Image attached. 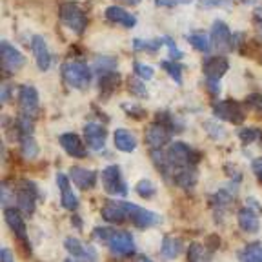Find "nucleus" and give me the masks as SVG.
<instances>
[{
	"mask_svg": "<svg viewBox=\"0 0 262 262\" xmlns=\"http://www.w3.org/2000/svg\"><path fill=\"white\" fill-rule=\"evenodd\" d=\"M62 78L70 88L75 90H88L91 82V73L84 62L68 60L62 66Z\"/></svg>",
	"mask_w": 262,
	"mask_h": 262,
	"instance_id": "f257e3e1",
	"label": "nucleus"
},
{
	"mask_svg": "<svg viewBox=\"0 0 262 262\" xmlns=\"http://www.w3.org/2000/svg\"><path fill=\"white\" fill-rule=\"evenodd\" d=\"M171 168H182V166H196L201 162V153L188 146L186 142H173L166 151Z\"/></svg>",
	"mask_w": 262,
	"mask_h": 262,
	"instance_id": "f03ea898",
	"label": "nucleus"
},
{
	"mask_svg": "<svg viewBox=\"0 0 262 262\" xmlns=\"http://www.w3.org/2000/svg\"><path fill=\"white\" fill-rule=\"evenodd\" d=\"M60 20L66 28L71 29L77 35H82V33L86 31V26H88L86 13L82 11L77 4H73V2H64L60 6Z\"/></svg>",
	"mask_w": 262,
	"mask_h": 262,
	"instance_id": "7ed1b4c3",
	"label": "nucleus"
},
{
	"mask_svg": "<svg viewBox=\"0 0 262 262\" xmlns=\"http://www.w3.org/2000/svg\"><path fill=\"white\" fill-rule=\"evenodd\" d=\"M124 208L127 211V219H129L133 224L137 226L139 229H147V228H153V226H159L162 222L160 215L157 213L149 211V209H144L140 206L133 204V202H122Z\"/></svg>",
	"mask_w": 262,
	"mask_h": 262,
	"instance_id": "20e7f679",
	"label": "nucleus"
},
{
	"mask_svg": "<svg viewBox=\"0 0 262 262\" xmlns=\"http://www.w3.org/2000/svg\"><path fill=\"white\" fill-rule=\"evenodd\" d=\"M100 180H102V186L106 189V193L115 196H126L127 195V186L122 179V173H120L119 166H107L104 168V171L100 173Z\"/></svg>",
	"mask_w": 262,
	"mask_h": 262,
	"instance_id": "39448f33",
	"label": "nucleus"
},
{
	"mask_svg": "<svg viewBox=\"0 0 262 262\" xmlns=\"http://www.w3.org/2000/svg\"><path fill=\"white\" fill-rule=\"evenodd\" d=\"M38 199V189L31 180H22L16 189V208L24 215H33L35 211V202Z\"/></svg>",
	"mask_w": 262,
	"mask_h": 262,
	"instance_id": "423d86ee",
	"label": "nucleus"
},
{
	"mask_svg": "<svg viewBox=\"0 0 262 262\" xmlns=\"http://www.w3.org/2000/svg\"><path fill=\"white\" fill-rule=\"evenodd\" d=\"M0 60H2V70L6 73H16L18 70H22L26 64V57L9 42L2 40L0 42Z\"/></svg>",
	"mask_w": 262,
	"mask_h": 262,
	"instance_id": "0eeeda50",
	"label": "nucleus"
},
{
	"mask_svg": "<svg viewBox=\"0 0 262 262\" xmlns=\"http://www.w3.org/2000/svg\"><path fill=\"white\" fill-rule=\"evenodd\" d=\"M213 115L217 117L219 120H226V122L231 124H242L246 119L242 106L235 100H221L213 106Z\"/></svg>",
	"mask_w": 262,
	"mask_h": 262,
	"instance_id": "6e6552de",
	"label": "nucleus"
},
{
	"mask_svg": "<svg viewBox=\"0 0 262 262\" xmlns=\"http://www.w3.org/2000/svg\"><path fill=\"white\" fill-rule=\"evenodd\" d=\"M18 107H20V115L31 117L35 119L40 111V104H38V91L33 86H20L18 90Z\"/></svg>",
	"mask_w": 262,
	"mask_h": 262,
	"instance_id": "1a4fd4ad",
	"label": "nucleus"
},
{
	"mask_svg": "<svg viewBox=\"0 0 262 262\" xmlns=\"http://www.w3.org/2000/svg\"><path fill=\"white\" fill-rule=\"evenodd\" d=\"M110 250L117 257H131L135 255V242L129 231H115V235L107 242Z\"/></svg>",
	"mask_w": 262,
	"mask_h": 262,
	"instance_id": "9d476101",
	"label": "nucleus"
},
{
	"mask_svg": "<svg viewBox=\"0 0 262 262\" xmlns=\"http://www.w3.org/2000/svg\"><path fill=\"white\" fill-rule=\"evenodd\" d=\"M231 37L233 33L229 31V28L222 20L213 22L211 26V46L221 53L231 51Z\"/></svg>",
	"mask_w": 262,
	"mask_h": 262,
	"instance_id": "9b49d317",
	"label": "nucleus"
},
{
	"mask_svg": "<svg viewBox=\"0 0 262 262\" xmlns=\"http://www.w3.org/2000/svg\"><path fill=\"white\" fill-rule=\"evenodd\" d=\"M4 217L8 226L11 228V231L16 235V238L20 242L28 241V233H26V222L24 217H22V211L18 208H13V206H8L4 209Z\"/></svg>",
	"mask_w": 262,
	"mask_h": 262,
	"instance_id": "f8f14e48",
	"label": "nucleus"
},
{
	"mask_svg": "<svg viewBox=\"0 0 262 262\" xmlns=\"http://www.w3.org/2000/svg\"><path fill=\"white\" fill-rule=\"evenodd\" d=\"M171 139V129L168 126H164L160 122H155L151 126H147L146 129V144L149 147H162L164 144H168Z\"/></svg>",
	"mask_w": 262,
	"mask_h": 262,
	"instance_id": "ddd939ff",
	"label": "nucleus"
},
{
	"mask_svg": "<svg viewBox=\"0 0 262 262\" xmlns=\"http://www.w3.org/2000/svg\"><path fill=\"white\" fill-rule=\"evenodd\" d=\"M84 137H86V142L88 146L93 149V151H102L104 146H106V139H107V133L100 124H86L84 126Z\"/></svg>",
	"mask_w": 262,
	"mask_h": 262,
	"instance_id": "4468645a",
	"label": "nucleus"
},
{
	"mask_svg": "<svg viewBox=\"0 0 262 262\" xmlns=\"http://www.w3.org/2000/svg\"><path fill=\"white\" fill-rule=\"evenodd\" d=\"M57 184H58V189H60L62 208L70 209V211H75V209L78 208V199L73 193V189H71L70 179H68L64 173H57Z\"/></svg>",
	"mask_w": 262,
	"mask_h": 262,
	"instance_id": "2eb2a0df",
	"label": "nucleus"
},
{
	"mask_svg": "<svg viewBox=\"0 0 262 262\" xmlns=\"http://www.w3.org/2000/svg\"><path fill=\"white\" fill-rule=\"evenodd\" d=\"M196 169L195 166H182V168H175L171 175V180L175 182V186L182 188L184 191H191L196 184Z\"/></svg>",
	"mask_w": 262,
	"mask_h": 262,
	"instance_id": "dca6fc26",
	"label": "nucleus"
},
{
	"mask_svg": "<svg viewBox=\"0 0 262 262\" xmlns=\"http://www.w3.org/2000/svg\"><path fill=\"white\" fill-rule=\"evenodd\" d=\"M64 248L70 251L73 257L80 258V260H97V250L93 246L82 244L78 238H66L64 241Z\"/></svg>",
	"mask_w": 262,
	"mask_h": 262,
	"instance_id": "f3484780",
	"label": "nucleus"
},
{
	"mask_svg": "<svg viewBox=\"0 0 262 262\" xmlns=\"http://www.w3.org/2000/svg\"><path fill=\"white\" fill-rule=\"evenodd\" d=\"M102 219L111 224H122V222L129 221L122 201H107L102 208Z\"/></svg>",
	"mask_w": 262,
	"mask_h": 262,
	"instance_id": "a211bd4d",
	"label": "nucleus"
},
{
	"mask_svg": "<svg viewBox=\"0 0 262 262\" xmlns=\"http://www.w3.org/2000/svg\"><path fill=\"white\" fill-rule=\"evenodd\" d=\"M60 146L64 147L68 155L75 157V159H86V155H88L86 146L82 144L80 137L75 135V133H62Z\"/></svg>",
	"mask_w": 262,
	"mask_h": 262,
	"instance_id": "6ab92c4d",
	"label": "nucleus"
},
{
	"mask_svg": "<svg viewBox=\"0 0 262 262\" xmlns=\"http://www.w3.org/2000/svg\"><path fill=\"white\" fill-rule=\"evenodd\" d=\"M229 70V62L226 57H208L202 64V71L208 78H215L219 80L221 77H224L226 71Z\"/></svg>",
	"mask_w": 262,
	"mask_h": 262,
	"instance_id": "aec40b11",
	"label": "nucleus"
},
{
	"mask_svg": "<svg viewBox=\"0 0 262 262\" xmlns=\"http://www.w3.org/2000/svg\"><path fill=\"white\" fill-rule=\"evenodd\" d=\"M70 177L75 184H77L78 189L86 191V189H91L95 184H97L98 175H97V171H93V169H86V168H78V166H75V168L70 169Z\"/></svg>",
	"mask_w": 262,
	"mask_h": 262,
	"instance_id": "412c9836",
	"label": "nucleus"
},
{
	"mask_svg": "<svg viewBox=\"0 0 262 262\" xmlns=\"http://www.w3.org/2000/svg\"><path fill=\"white\" fill-rule=\"evenodd\" d=\"M31 49L33 55H35V60H37V66L40 71H48L49 64H51V55H49V49L46 46V40L38 35L31 38Z\"/></svg>",
	"mask_w": 262,
	"mask_h": 262,
	"instance_id": "4be33fe9",
	"label": "nucleus"
},
{
	"mask_svg": "<svg viewBox=\"0 0 262 262\" xmlns=\"http://www.w3.org/2000/svg\"><path fill=\"white\" fill-rule=\"evenodd\" d=\"M106 18L110 22H113V24L122 26V28H133L137 24L135 15H131L129 11H126L120 6H110L106 9Z\"/></svg>",
	"mask_w": 262,
	"mask_h": 262,
	"instance_id": "5701e85b",
	"label": "nucleus"
},
{
	"mask_svg": "<svg viewBox=\"0 0 262 262\" xmlns=\"http://www.w3.org/2000/svg\"><path fill=\"white\" fill-rule=\"evenodd\" d=\"M113 142H115V147H117L119 151L131 153V151H135V147H137V137L133 135L129 129L119 127V129H115Z\"/></svg>",
	"mask_w": 262,
	"mask_h": 262,
	"instance_id": "b1692460",
	"label": "nucleus"
},
{
	"mask_svg": "<svg viewBox=\"0 0 262 262\" xmlns=\"http://www.w3.org/2000/svg\"><path fill=\"white\" fill-rule=\"evenodd\" d=\"M258 213H255L253 209H250L248 206H244V208L238 211L237 215V221H238V226H241L242 231H246V233H257L258 231Z\"/></svg>",
	"mask_w": 262,
	"mask_h": 262,
	"instance_id": "393cba45",
	"label": "nucleus"
},
{
	"mask_svg": "<svg viewBox=\"0 0 262 262\" xmlns=\"http://www.w3.org/2000/svg\"><path fill=\"white\" fill-rule=\"evenodd\" d=\"M120 84V75L115 73V71H104L100 73V78H98V90L104 97H110Z\"/></svg>",
	"mask_w": 262,
	"mask_h": 262,
	"instance_id": "a878e982",
	"label": "nucleus"
},
{
	"mask_svg": "<svg viewBox=\"0 0 262 262\" xmlns=\"http://www.w3.org/2000/svg\"><path fill=\"white\" fill-rule=\"evenodd\" d=\"M182 251V241L177 237H164L162 246H160V253H162L164 258L168 260H173L177 258Z\"/></svg>",
	"mask_w": 262,
	"mask_h": 262,
	"instance_id": "bb28decb",
	"label": "nucleus"
},
{
	"mask_svg": "<svg viewBox=\"0 0 262 262\" xmlns=\"http://www.w3.org/2000/svg\"><path fill=\"white\" fill-rule=\"evenodd\" d=\"M18 142H20L22 155H24L26 159L31 160L38 155V144L33 139V133H20V135H18Z\"/></svg>",
	"mask_w": 262,
	"mask_h": 262,
	"instance_id": "cd10ccee",
	"label": "nucleus"
},
{
	"mask_svg": "<svg viewBox=\"0 0 262 262\" xmlns=\"http://www.w3.org/2000/svg\"><path fill=\"white\" fill-rule=\"evenodd\" d=\"M186 255H188V260L199 262V260H208V258H211L213 251L209 250L208 246H202L201 242H191L188 251H186Z\"/></svg>",
	"mask_w": 262,
	"mask_h": 262,
	"instance_id": "c85d7f7f",
	"label": "nucleus"
},
{
	"mask_svg": "<svg viewBox=\"0 0 262 262\" xmlns=\"http://www.w3.org/2000/svg\"><path fill=\"white\" fill-rule=\"evenodd\" d=\"M238 260H248V262H262V246L258 242H251L246 248H242L237 253Z\"/></svg>",
	"mask_w": 262,
	"mask_h": 262,
	"instance_id": "c756f323",
	"label": "nucleus"
},
{
	"mask_svg": "<svg viewBox=\"0 0 262 262\" xmlns=\"http://www.w3.org/2000/svg\"><path fill=\"white\" fill-rule=\"evenodd\" d=\"M238 139H241V142L244 144V146H250L251 142H257V140H260L262 137V131L257 129V127H242V129H238Z\"/></svg>",
	"mask_w": 262,
	"mask_h": 262,
	"instance_id": "7c9ffc66",
	"label": "nucleus"
},
{
	"mask_svg": "<svg viewBox=\"0 0 262 262\" xmlns=\"http://www.w3.org/2000/svg\"><path fill=\"white\" fill-rule=\"evenodd\" d=\"M127 90H129L131 95H135V97H139V98L147 97V90H146V86H144V78L137 77V75L127 78Z\"/></svg>",
	"mask_w": 262,
	"mask_h": 262,
	"instance_id": "2f4dec72",
	"label": "nucleus"
},
{
	"mask_svg": "<svg viewBox=\"0 0 262 262\" xmlns=\"http://www.w3.org/2000/svg\"><path fill=\"white\" fill-rule=\"evenodd\" d=\"M162 70L177 82V84H182V66L179 64L177 60H162Z\"/></svg>",
	"mask_w": 262,
	"mask_h": 262,
	"instance_id": "473e14b6",
	"label": "nucleus"
},
{
	"mask_svg": "<svg viewBox=\"0 0 262 262\" xmlns=\"http://www.w3.org/2000/svg\"><path fill=\"white\" fill-rule=\"evenodd\" d=\"M186 40L189 42V44L193 46V48L196 49V51H202V53H208L209 49V40L206 35H202V33H193V35H189V37H186Z\"/></svg>",
	"mask_w": 262,
	"mask_h": 262,
	"instance_id": "72a5a7b5",
	"label": "nucleus"
},
{
	"mask_svg": "<svg viewBox=\"0 0 262 262\" xmlns=\"http://www.w3.org/2000/svg\"><path fill=\"white\" fill-rule=\"evenodd\" d=\"M213 201L217 202L219 208L217 209H224L226 206H229L231 202L235 201V191L233 189H219L217 193H215V196H213Z\"/></svg>",
	"mask_w": 262,
	"mask_h": 262,
	"instance_id": "f704fd0d",
	"label": "nucleus"
},
{
	"mask_svg": "<svg viewBox=\"0 0 262 262\" xmlns=\"http://www.w3.org/2000/svg\"><path fill=\"white\" fill-rule=\"evenodd\" d=\"M135 191L139 193L142 199H153V196H155V193H157V188L149 179H142L140 182H137Z\"/></svg>",
	"mask_w": 262,
	"mask_h": 262,
	"instance_id": "c9c22d12",
	"label": "nucleus"
},
{
	"mask_svg": "<svg viewBox=\"0 0 262 262\" xmlns=\"http://www.w3.org/2000/svg\"><path fill=\"white\" fill-rule=\"evenodd\" d=\"M204 129L208 131V135L211 137L213 140H226L228 139V131L217 122H206Z\"/></svg>",
	"mask_w": 262,
	"mask_h": 262,
	"instance_id": "e433bc0d",
	"label": "nucleus"
},
{
	"mask_svg": "<svg viewBox=\"0 0 262 262\" xmlns=\"http://www.w3.org/2000/svg\"><path fill=\"white\" fill-rule=\"evenodd\" d=\"M162 44H164V38L162 40H149V42H144L137 38V40L133 42V48H135V51H149V53H155V51H159Z\"/></svg>",
	"mask_w": 262,
	"mask_h": 262,
	"instance_id": "4c0bfd02",
	"label": "nucleus"
},
{
	"mask_svg": "<svg viewBox=\"0 0 262 262\" xmlns=\"http://www.w3.org/2000/svg\"><path fill=\"white\" fill-rule=\"evenodd\" d=\"M135 75L144 80H149V78L155 77V70H153L151 66H146L142 62H135Z\"/></svg>",
	"mask_w": 262,
	"mask_h": 262,
	"instance_id": "58836bf2",
	"label": "nucleus"
},
{
	"mask_svg": "<svg viewBox=\"0 0 262 262\" xmlns=\"http://www.w3.org/2000/svg\"><path fill=\"white\" fill-rule=\"evenodd\" d=\"M115 66H117V60L111 57H102L98 58L97 62H95V68H97L98 73H104V71H113Z\"/></svg>",
	"mask_w": 262,
	"mask_h": 262,
	"instance_id": "ea45409f",
	"label": "nucleus"
},
{
	"mask_svg": "<svg viewBox=\"0 0 262 262\" xmlns=\"http://www.w3.org/2000/svg\"><path fill=\"white\" fill-rule=\"evenodd\" d=\"M115 235V229L113 228H95L91 237L97 238V241H102V242H110V238Z\"/></svg>",
	"mask_w": 262,
	"mask_h": 262,
	"instance_id": "a19ab883",
	"label": "nucleus"
},
{
	"mask_svg": "<svg viewBox=\"0 0 262 262\" xmlns=\"http://www.w3.org/2000/svg\"><path fill=\"white\" fill-rule=\"evenodd\" d=\"M122 110L126 111L129 117H133V119H144L146 117V111H144V107L137 106V104H122Z\"/></svg>",
	"mask_w": 262,
	"mask_h": 262,
	"instance_id": "79ce46f5",
	"label": "nucleus"
},
{
	"mask_svg": "<svg viewBox=\"0 0 262 262\" xmlns=\"http://www.w3.org/2000/svg\"><path fill=\"white\" fill-rule=\"evenodd\" d=\"M231 0H199V6L202 9H215V8H228Z\"/></svg>",
	"mask_w": 262,
	"mask_h": 262,
	"instance_id": "37998d69",
	"label": "nucleus"
},
{
	"mask_svg": "<svg viewBox=\"0 0 262 262\" xmlns=\"http://www.w3.org/2000/svg\"><path fill=\"white\" fill-rule=\"evenodd\" d=\"M164 44H168V49H169V57L173 58V60H180V58L184 57V53L180 51L179 48H177V44L171 40L169 37H164Z\"/></svg>",
	"mask_w": 262,
	"mask_h": 262,
	"instance_id": "c03bdc74",
	"label": "nucleus"
},
{
	"mask_svg": "<svg viewBox=\"0 0 262 262\" xmlns=\"http://www.w3.org/2000/svg\"><path fill=\"white\" fill-rule=\"evenodd\" d=\"M246 104L253 107L255 111H260V113H262V95L260 93L250 95V97L246 98Z\"/></svg>",
	"mask_w": 262,
	"mask_h": 262,
	"instance_id": "a18cd8bd",
	"label": "nucleus"
},
{
	"mask_svg": "<svg viewBox=\"0 0 262 262\" xmlns=\"http://www.w3.org/2000/svg\"><path fill=\"white\" fill-rule=\"evenodd\" d=\"M191 0H155V4L160 8H173V6H184L189 4Z\"/></svg>",
	"mask_w": 262,
	"mask_h": 262,
	"instance_id": "49530a36",
	"label": "nucleus"
},
{
	"mask_svg": "<svg viewBox=\"0 0 262 262\" xmlns=\"http://www.w3.org/2000/svg\"><path fill=\"white\" fill-rule=\"evenodd\" d=\"M251 169H253V173L257 175V179L262 182V157H258V159H255L253 162H251Z\"/></svg>",
	"mask_w": 262,
	"mask_h": 262,
	"instance_id": "de8ad7c7",
	"label": "nucleus"
},
{
	"mask_svg": "<svg viewBox=\"0 0 262 262\" xmlns=\"http://www.w3.org/2000/svg\"><path fill=\"white\" fill-rule=\"evenodd\" d=\"M246 40L244 33H233V37H231V49H237L241 48V44Z\"/></svg>",
	"mask_w": 262,
	"mask_h": 262,
	"instance_id": "09e8293b",
	"label": "nucleus"
},
{
	"mask_svg": "<svg viewBox=\"0 0 262 262\" xmlns=\"http://www.w3.org/2000/svg\"><path fill=\"white\" fill-rule=\"evenodd\" d=\"M206 86H208V90H209V93H211V95H219V93H221V88H219V80H215V78H208Z\"/></svg>",
	"mask_w": 262,
	"mask_h": 262,
	"instance_id": "8fccbe9b",
	"label": "nucleus"
},
{
	"mask_svg": "<svg viewBox=\"0 0 262 262\" xmlns=\"http://www.w3.org/2000/svg\"><path fill=\"white\" fill-rule=\"evenodd\" d=\"M219 246H221V238H219L217 235H209V237H208V248H209V250L215 253Z\"/></svg>",
	"mask_w": 262,
	"mask_h": 262,
	"instance_id": "3c124183",
	"label": "nucleus"
},
{
	"mask_svg": "<svg viewBox=\"0 0 262 262\" xmlns=\"http://www.w3.org/2000/svg\"><path fill=\"white\" fill-rule=\"evenodd\" d=\"M246 206H248L250 209H253L255 213H258V215H262V206L258 204L255 199H248V201H246Z\"/></svg>",
	"mask_w": 262,
	"mask_h": 262,
	"instance_id": "603ef678",
	"label": "nucleus"
},
{
	"mask_svg": "<svg viewBox=\"0 0 262 262\" xmlns=\"http://www.w3.org/2000/svg\"><path fill=\"white\" fill-rule=\"evenodd\" d=\"M0 258L4 262H13V253H11V250H8V248H2V251H0Z\"/></svg>",
	"mask_w": 262,
	"mask_h": 262,
	"instance_id": "864d4df0",
	"label": "nucleus"
},
{
	"mask_svg": "<svg viewBox=\"0 0 262 262\" xmlns=\"http://www.w3.org/2000/svg\"><path fill=\"white\" fill-rule=\"evenodd\" d=\"M255 26H257V31H258V37H260V40H262V16L258 15H255Z\"/></svg>",
	"mask_w": 262,
	"mask_h": 262,
	"instance_id": "5fc2aeb1",
	"label": "nucleus"
},
{
	"mask_svg": "<svg viewBox=\"0 0 262 262\" xmlns=\"http://www.w3.org/2000/svg\"><path fill=\"white\" fill-rule=\"evenodd\" d=\"M9 90H11V86H8V84H4V86H2V102H8Z\"/></svg>",
	"mask_w": 262,
	"mask_h": 262,
	"instance_id": "6e6d98bb",
	"label": "nucleus"
},
{
	"mask_svg": "<svg viewBox=\"0 0 262 262\" xmlns=\"http://www.w3.org/2000/svg\"><path fill=\"white\" fill-rule=\"evenodd\" d=\"M119 2H122V4H131V6L140 4V0H119Z\"/></svg>",
	"mask_w": 262,
	"mask_h": 262,
	"instance_id": "4d7b16f0",
	"label": "nucleus"
},
{
	"mask_svg": "<svg viewBox=\"0 0 262 262\" xmlns=\"http://www.w3.org/2000/svg\"><path fill=\"white\" fill-rule=\"evenodd\" d=\"M73 222H75V226H77V228H80V219L75 217V219H73Z\"/></svg>",
	"mask_w": 262,
	"mask_h": 262,
	"instance_id": "13d9d810",
	"label": "nucleus"
},
{
	"mask_svg": "<svg viewBox=\"0 0 262 262\" xmlns=\"http://www.w3.org/2000/svg\"><path fill=\"white\" fill-rule=\"evenodd\" d=\"M241 2H244V4H253V2H257V0H241Z\"/></svg>",
	"mask_w": 262,
	"mask_h": 262,
	"instance_id": "bf43d9fd",
	"label": "nucleus"
},
{
	"mask_svg": "<svg viewBox=\"0 0 262 262\" xmlns=\"http://www.w3.org/2000/svg\"><path fill=\"white\" fill-rule=\"evenodd\" d=\"M260 62H262V57H260Z\"/></svg>",
	"mask_w": 262,
	"mask_h": 262,
	"instance_id": "052dcab7",
	"label": "nucleus"
}]
</instances>
